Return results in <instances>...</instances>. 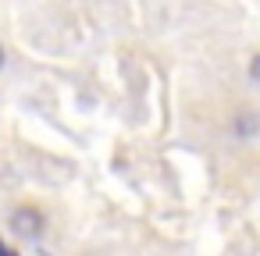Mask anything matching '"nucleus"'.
Returning a JSON list of instances; mask_svg holds the SVG:
<instances>
[{
    "label": "nucleus",
    "mask_w": 260,
    "mask_h": 256,
    "mask_svg": "<svg viewBox=\"0 0 260 256\" xmlns=\"http://www.w3.org/2000/svg\"><path fill=\"white\" fill-rule=\"evenodd\" d=\"M11 228H15L22 238H36V235L43 231V213H40L36 206H18V210L11 213Z\"/></svg>",
    "instance_id": "f257e3e1"
},
{
    "label": "nucleus",
    "mask_w": 260,
    "mask_h": 256,
    "mask_svg": "<svg viewBox=\"0 0 260 256\" xmlns=\"http://www.w3.org/2000/svg\"><path fill=\"white\" fill-rule=\"evenodd\" d=\"M235 128H239L242 135H253V132H256V114H253V111H242V118L235 121Z\"/></svg>",
    "instance_id": "f03ea898"
},
{
    "label": "nucleus",
    "mask_w": 260,
    "mask_h": 256,
    "mask_svg": "<svg viewBox=\"0 0 260 256\" xmlns=\"http://www.w3.org/2000/svg\"><path fill=\"white\" fill-rule=\"evenodd\" d=\"M249 75H253V79H256V82H260V54H256V57H253V64H249Z\"/></svg>",
    "instance_id": "7ed1b4c3"
},
{
    "label": "nucleus",
    "mask_w": 260,
    "mask_h": 256,
    "mask_svg": "<svg viewBox=\"0 0 260 256\" xmlns=\"http://www.w3.org/2000/svg\"><path fill=\"white\" fill-rule=\"evenodd\" d=\"M0 256H18V252H15V249H8L4 242H0Z\"/></svg>",
    "instance_id": "20e7f679"
},
{
    "label": "nucleus",
    "mask_w": 260,
    "mask_h": 256,
    "mask_svg": "<svg viewBox=\"0 0 260 256\" xmlns=\"http://www.w3.org/2000/svg\"><path fill=\"white\" fill-rule=\"evenodd\" d=\"M0 64H4V50H0Z\"/></svg>",
    "instance_id": "39448f33"
}]
</instances>
